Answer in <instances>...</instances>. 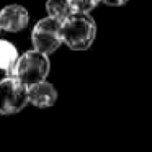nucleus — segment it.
<instances>
[{"label":"nucleus","instance_id":"obj_6","mask_svg":"<svg viewBox=\"0 0 152 152\" xmlns=\"http://www.w3.org/2000/svg\"><path fill=\"white\" fill-rule=\"evenodd\" d=\"M26 92H28V103H31L36 108H49L57 102L56 87L53 83L46 82V80L26 87Z\"/></svg>","mask_w":152,"mask_h":152},{"label":"nucleus","instance_id":"obj_8","mask_svg":"<svg viewBox=\"0 0 152 152\" xmlns=\"http://www.w3.org/2000/svg\"><path fill=\"white\" fill-rule=\"evenodd\" d=\"M46 12H48V17L54 18L57 21H62L69 17L72 12V7L69 5L67 0H48L46 2Z\"/></svg>","mask_w":152,"mask_h":152},{"label":"nucleus","instance_id":"obj_9","mask_svg":"<svg viewBox=\"0 0 152 152\" xmlns=\"http://www.w3.org/2000/svg\"><path fill=\"white\" fill-rule=\"evenodd\" d=\"M75 13H90L102 0H67Z\"/></svg>","mask_w":152,"mask_h":152},{"label":"nucleus","instance_id":"obj_7","mask_svg":"<svg viewBox=\"0 0 152 152\" xmlns=\"http://www.w3.org/2000/svg\"><path fill=\"white\" fill-rule=\"evenodd\" d=\"M18 59V51L10 41L7 39H0V70L10 72L13 64Z\"/></svg>","mask_w":152,"mask_h":152},{"label":"nucleus","instance_id":"obj_11","mask_svg":"<svg viewBox=\"0 0 152 152\" xmlns=\"http://www.w3.org/2000/svg\"><path fill=\"white\" fill-rule=\"evenodd\" d=\"M0 31H2V28H0Z\"/></svg>","mask_w":152,"mask_h":152},{"label":"nucleus","instance_id":"obj_2","mask_svg":"<svg viewBox=\"0 0 152 152\" xmlns=\"http://www.w3.org/2000/svg\"><path fill=\"white\" fill-rule=\"evenodd\" d=\"M49 70H51L49 57L46 54L39 53V51L33 49L18 56L17 62L13 64V67H12L7 77H13L21 85L30 87L46 80Z\"/></svg>","mask_w":152,"mask_h":152},{"label":"nucleus","instance_id":"obj_5","mask_svg":"<svg viewBox=\"0 0 152 152\" xmlns=\"http://www.w3.org/2000/svg\"><path fill=\"white\" fill-rule=\"evenodd\" d=\"M30 23V15L28 10L21 5L12 4L0 10V28L2 31L8 33H18L25 30Z\"/></svg>","mask_w":152,"mask_h":152},{"label":"nucleus","instance_id":"obj_4","mask_svg":"<svg viewBox=\"0 0 152 152\" xmlns=\"http://www.w3.org/2000/svg\"><path fill=\"white\" fill-rule=\"evenodd\" d=\"M26 105V87L13 77H5L0 80V115H17Z\"/></svg>","mask_w":152,"mask_h":152},{"label":"nucleus","instance_id":"obj_1","mask_svg":"<svg viewBox=\"0 0 152 152\" xmlns=\"http://www.w3.org/2000/svg\"><path fill=\"white\" fill-rule=\"evenodd\" d=\"M96 36V23L88 13H70L61 21V39L72 51H87Z\"/></svg>","mask_w":152,"mask_h":152},{"label":"nucleus","instance_id":"obj_3","mask_svg":"<svg viewBox=\"0 0 152 152\" xmlns=\"http://www.w3.org/2000/svg\"><path fill=\"white\" fill-rule=\"evenodd\" d=\"M31 43L34 46V51H39L46 56L56 53L62 44L61 21L49 17L39 20L33 26V31H31Z\"/></svg>","mask_w":152,"mask_h":152},{"label":"nucleus","instance_id":"obj_10","mask_svg":"<svg viewBox=\"0 0 152 152\" xmlns=\"http://www.w3.org/2000/svg\"><path fill=\"white\" fill-rule=\"evenodd\" d=\"M105 5H108V7H123V5H126L129 2V0H102Z\"/></svg>","mask_w":152,"mask_h":152}]
</instances>
